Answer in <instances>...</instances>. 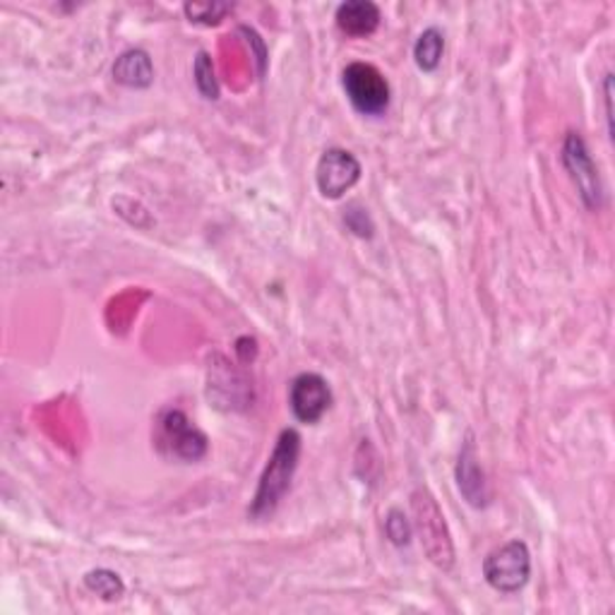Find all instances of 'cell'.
<instances>
[{
	"label": "cell",
	"mask_w": 615,
	"mask_h": 615,
	"mask_svg": "<svg viewBox=\"0 0 615 615\" xmlns=\"http://www.w3.org/2000/svg\"><path fill=\"white\" fill-rule=\"evenodd\" d=\"M300 450H304V438H300V433L294 431V428H284L263 469V476L257 481V491L248 508V514L253 520H269L271 514L277 512L281 500L291 489Z\"/></svg>",
	"instance_id": "1"
},
{
	"label": "cell",
	"mask_w": 615,
	"mask_h": 615,
	"mask_svg": "<svg viewBox=\"0 0 615 615\" xmlns=\"http://www.w3.org/2000/svg\"><path fill=\"white\" fill-rule=\"evenodd\" d=\"M411 512H413V529H417L428 561H431L438 570L450 572L454 567V543L445 522V514H442L433 493L428 489L413 491Z\"/></svg>",
	"instance_id": "2"
},
{
	"label": "cell",
	"mask_w": 615,
	"mask_h": 615,
	"mask_svg": "<svg viewBox=\"0 0 615 615\" xmlns=\"http://www.w3.org/2000/svg\"><path fill=\"white\" fill-rule=\"evenodd\" d=\"M341 88L347 92L349 104L359 111L361 116L378 119L390 109V82L376 65L363 61L349 63L345 73H341Z\"/></svg>",
	"instance_id": "3"
},
{
	"label": "cell",
	"mask_w": 615,
	"mask_h": 615,
	"mask_svg": "<svg viewBox=\"0 0 615 615\" xmlns=\"http://www.w3.org/2000/svg\"><path fill=\"white\" fill-rule=\"evenodd\" d=\"M483 577L498 594L522 592L532 577V553L524 541L514 539L485 555Z\"/></svg>",
	"instance_id": "4"
},
{
	"label": "cell",
	"mask_w": 615,
	"mask_h": 615,
	"mask_svg": "<svg viewBox=\"0 0 615 615\" xmlns=\"http://www.w3.org/2000/svg\"><path fill=\"white\" fill-rule=\"evenodd\" d=\"M156 423H160V433H156L160 448L166 450L171 457H176L181 462H199L207 454V435L197 426H193L181 409L162 411Z\"/></svg>",
	"instance_id": "5"
},
{
	"label": "cell",
	"mask_w": 615,
	"mask_h": 615,
	"mask_svg": "<svg viewBox=\"0 0 615 615\" xmlns=\"http://www.w3.org/2000/svg\"><path fill=\"white\" fill-rule=\"evenodd\" d=\"M563 166L575 183L586 209H601L604 205V185H601L598 168L592 160L590 147L580 133H567L563 142Z\"/></svg>",
	"instance_id": "6"
},
{
	"label": "cell",
	"mask_w": 615,
	"mask_h": 615,
	"mask_svg": "<svg viewBox=\"0 0 615 615\" xmlns=\"http://www.w3.org/2000/svg\"><path fill=\"white\" fill-rule=\"evenodd\" d=\"M361 162L347 150L332 147L322 152L316 166V183L325 199H341L361 181Z\"/></svg>",
	"instance_id": "7"
},
{
	"label": "cell",
	"mask_w": 615,
	"mask_h": 615,
	"mask_svg": "<svg viewBox=\"0 0 615 615\" xmlns=\"http://www.w3.org/2000/svg\"><path fill=\"white\" fill-rule=\"evenodd\" d=\"M289 404L300 423H318L332 407V390L318 373H300L294 378L289 390Z\"/></svg>",
	"instance_id": "8"
},
{
	"label": "cell",
	"mask_w": 615,
	"mask_h": 615,
	"mask_svg": "<svg viewBox=\"0 0 615 615\" xmlns=\"http://www.w3.org/2000/svg\"><path fill=\"white\" fill-rule=\"evenodd\" d=\"M454 479H457V489H460L462 498L471 508H476V510L489 508V503H491L489 481H485V474H483L479 454H476V442L471 433H467L460 457H457Z\"/></svg>",
	"instance_id": "9"
},
{
	"label": "cell",
	"mask_w": 615,
	"mask_h": 615,
	"mask_svg": "<svg viewBox=\"0 0 615 615\" xmlns=\"http://www.w3.org/2000/svg\"><path fill=\"white\" fill-rule=\"evenodd\" d=\"M337 27L347 37L361 39L378 32V27L382 22V12L376 3L370 0H349V3H341L335 12Z\"/></svg>",
	"instance_id": "10"
},
{
	"label": "cell",
	"mask_w": 615,
	"mask_h": 615,
	"mask_svg": "<svg viewBox=\"0 0 615 615\" xmlns=\"http://www.w3.org/2000/svg\"><path fill=\"white\" fill-rule=\"evenodd\" d=\"M113 80L123 88L131 90H147L154 82V65L147 51L127 49L123 51L116 63H113Z\"/></svg>",
	"instance_id": "11"
},
{
	"label": "cell",
	"mask_w": 615,
	"mask_h": 615,
	"mask_svg": "<svg viewBox=\"0 0 615 615\" xmlns=\"http://www.w3.org/2000/svg\"><path fill=\"white\" fill-rule=\"evenodd\" d=\"M442 53H445V34L438 27H428L413 44V61L423 73H433L442 61Z\"/></svg>",
	"instance_id": "12"
},
{
	"label": "cell",
	"mask_w": 615,
	"mask_h": 615,
	"mask_svg": "<svg viewBox=\"0 0 615 615\" xmlns=\"http://www.w3.org/2000/svg\"><path fill=\"white\" fill-rule=\"evenodd\" d=\"M84 586L96 596H102L104 601H119L125 594V584L121 580L119 572L113 570H92L84 575Z\"/></svg>",
	"instance_id": "13"
},
{
	"label": "cell",
	"mask_w": 615,
	"mask_h": 615,
	"mask_svg": "<svg viewBox=\"0 0 615 615\" xmlns=\"http://www.w3.org/2000/svg\"><path fill=\"white\" fill-rule=\"evenodd\" d=\"M193 75H195V84L197 92L203 94L209 102H217L219 99V82H217V73H214V63L209 59L207 51H199L195 65H193Z\"/></svg>",
	"instance_id": "14"
},
{
	"label": "cell",
	"mask_w": 615,
	"mask_h": 615,
	"mask_svg": "<svg viewBox=\"0 0 615 615\" xmlns=\"http://www.w3.org/2000/svg\"><path fill=\"white\" fill-rule=\"evenodd\" d=\"M183 12L191 22L212 27V24H219L226 18V12H232V6H226V3H185Z\"/></svg>",
	"instance_id": "15"
},
{
	"label": "cell",
	"mask_w": 615,
	"mask_h": 615,
	"mask_svg": "<svg viewBox=\"0 0 615 615\" xmlns=\"http://www.w3.org/2000/svg\"><path fill=\"white\" fill-rule=\"evenodd\" d=\"M385 534H388V539L394 543V546H409L413 524L407 520V514L402 510L392 508L388 512V520H385Z\"/></svg>",
	"instance_id": "16"
},
{
	"label": "cell",
	"mask_w": 615,
	"mask_h": 615,
	"mask_svg": "<svg viewBox=\"0 0 615 615\" xmlns=\"http://www.w3.org/2000/svg\"><path fill=\"white\" fill-rule=\"evenodd\" d=\"M345 222L349 226V232H353L359 238H370L376 232L373 219H370L368 209H363L359 205H349V209L345 212Z\"/></svg>",
	"instance_id": "17"
},
{
	"label": "cell",
	"mask_w": 615,
	"mask_h": 615,
	"mask_svg": "<svg viewBox=\"0 0 615 615\" xmlns=\"http://www.w3.org/2000/svg\"><path fill=\"white\" fill-rule=\"evenodd\" d=\"M604 99H606V121H608V133L613 137V75L608 73L604 78Z\"/></svg>",
	"instance_id": "18"
}]
</instances>
